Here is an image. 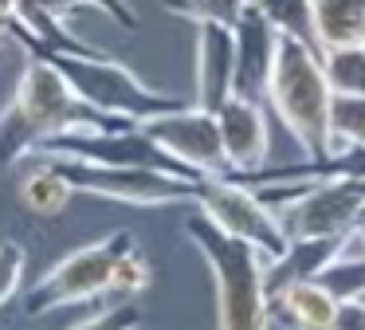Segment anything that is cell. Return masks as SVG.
Segmentation results:
<instances>
[{
	"label": "cell",
	"instance_id": "cell-1",
	"mask_svg": "<svg viewBox=\"0 0 365 330\" xmlns=\"http://www.w3.org/2000/svg\"><path fill=\"white\" fill-rule=\"evenodd\" d=\"M267 102L275 118L287 126L294 141H299L307 161H322L334 154V91L326 83L322 71V51L314 44L279 36V55L275 71L267 83Z\"/></svg>",
	"mask_w": 365,
	"mask_h": 330
},
{
	"label": "cell",
	"instance_id": "cell-2",
	"mask_svg": "<svg viewBox=\"0 0 365 330\" xmlns=\"http://www.w3.org/2000/svg\"><path fill=\"white\" fill-rule=\"evenodd\" d=\"M185 236L200 248L216 283V330H271V306L263 291L267 259L244 240H232L205 216L185 220Z\"/></svg>",
	"mask_w": 365,
	"mask_h": 330
},
{
	"label": "cell",
	"instance_id": "cell-3",
	"mask_svg": "<svg viewBox=\"0 0 365 330\" xmlns=\"http://www.w3.org/2000/svg\"><path fill=\"white\" fill-rule=\"evenodd\" d=\"M28 55H43L48 63H56L91 110H98V114L114 118L122 126H138L145 118L185 106L177 94H165L158 86L142 83L122 59H110L98 47H91V51H48V47H40V51H28Z\"/></svg>",
	"mask_w": 365,
	"mask_h": 330
},
{
	"label": "cell",
	"instance_id": "cell-4",
	"mask_svg": "<svg viewBox=\"0 0 365 330\" xmlns=\"http://www.w3.org/2000/svg\"><path fill=\"white\" fill-rule=\"evenodd\" d=\"M138 251L134 232L118 228L106 232L98 240L83 244V248L67 251L51 271L40 275L32 291L24 295V314H48L59 306H75V303H91V299L114 295L118 299V275L122 264Z\"/></svg>",
	"mask_w": 365,
	"mask_h": 330
},
{
	"label": "cell",
	"instance_id": "cell-5",
	"mask_svg": "<svg viewBox=\"0 0 365 330\" xmlns=\"http://www.w3.org/2000/svg\"><path fill=\"white\" fill-rule=\"evenodd\" d=\"M287 240H346L365 224V189L357 181H291L259 185Z\"/></svg>",
	"mask_w": 365,
	"mask_h": 330
},
{
	"label": "cell",
	"instance_id": "cell-6",
	"mask_svg": "<svg viewBox=\"0 0 365 330\" xmlns=\"http://www.w3.org/2000/svg\"><path fill=\"white\" fill-rule=\"evenodd\" d=\"M9 106L16 110L28 122V130L40 138V146L48 138H59V134H75V130H110V126H122L114 118L91 110L87 102L75 94V86L63 79V71L56 63H48L43 55H28L24 71L16 79V91H12ZM36 146V149H40Z\"/></svg>",
	"mask_w": 365,
	"mask_h": 330
},
{
	"label": "cell",
	"instance_id": "cell-7",
	"mask_svg": "<svg viewBox=\"0 0 365 330\" xmlns=\"http://www.w3.org/2000/svg\"><path fill=\"white\" fill-rule=\"evenodd\" d=\"M63 169L75 193H91L103 201L134 204V209H165V204H192L205 177H181L165 169H134V165H83L51 161Z\"/></svg>",
	"mask_w": 365,
	"mask_h": 330
},
{
	"label": "cell",
	"instance_id": "cell-8",
	"mask_svg": "<svg viewBox=\"0 0 365 330\" xmlns=\"http://www.w3.org/2000/svg\"><path fill=\"white\" fill-rule=\"evenodd\" d=\"M192 204H197V212L212 228H220L232 240L252 244L263 259H275L291 244L283 224H279V216H275V209L252 185H240L232 177H205Z\"/></svg>",
	"mask_w": 365,
	"mask_h": 330
},
{
	"label": "cell",
	"instance_id": "cell-9",
	"mask_svg": "<svg viewBox=\"0 0 365 330\" xmlns=\"http://www.w3.org/2000/svg\"><path fill=\"white\" fill-rule=\"evenodd\" d=\"M32 161H83V165H134V169H165L192 177L181 161L165 154L142 126H110V130H75L48 138Z\"/></svg>",
	"mask_w": 365,
	"mask_h": 330
},
{
	"label": "cell",
	"instance_id": "cell-10",
	"mask_svg": "<svg viewBox=\"0 0 365 330\" xmlns=\"http://www.w3.org/2000/svg\"><path fill=\"white\" fill-rule=\"evenodd\" d=\"M173 161H181L192 177H232V165L224 157L220 126L212 110H200L192 102L169 110V114L138 122Z\"/></svg>",
	"mask_w": 365,
	"mask_h": 330
},
{
	"label": "cell",
	"instance_id": "cell-11",
	"mask_svg": "<svg viewBox=\"0 0 365 330\" xmlns=\"http://www.w3.org/2000/svg\"><path fill=\"white\" fill-rule=\"evenodd\" d=\"M216 126H220V141H224V157H228V165H232V177L259 173L263 165H267L271 126H267V110H263L259 99L232 94V99L216 110Z\"/></svg>",
	"mask_w": 365,
	"mask_h": 330
},
{
	"label": "cell",
	"instance_id": "cell-12",
	"mask_svg": "<svg viewBox=\"0 0 365 330\" xmlns=\"http://www.w3.org/2000/svg\"><path fill=\"white\" fill-rule=\"evenodd\" d=\"M192 79H197L192 106L200 110L216 114L236 94V31L228 24H197Z\"/></svg>",
	"mask_w": 365,
	"mask_h": 330
},
{
	"label": "cell",
	"instance_id": "cell-13",
	"mask_svg": "<svg viewBox=\"0 0 365 330\" xmlns=\"http://www.w3.org/2000/svg\"><path fill=\"white\" fill-rule=\"evenodd\" d=\"M232 31H236V94L267 102V83L279 55V31L252 4L240 12Z\"/></svg>",
	"mask_w": 365,
	"mask_h": 330
},
{
	"label": "cell",
	"instance_id": "cell-14",
	"mask_svg": "<svg viewBox=\"0 0 365 330\" xmlns=\"http://www.w3.org/2000/svg\"><path fill=\"white\" fill-rule=\"evenodd\" d=\"M354 236H346V240H291L287 251H279L275 259L263 264V291H267V303L279 295V291L294 287V283H314L318 275L346 251V244L354 240Z\"/></svg>",
	"mask_w": 365,
	"mask_h": 330
},
{
	"label": "cell",
	"instance_id": "cell-15",
	"mask_svg": "<svg viewBox=\"0 0 365 330\" xmlns=\"http://www.w3.org/2000/svg\"><path fill=\"white\" fill-rule=\"evenodd\" d=\"M271 319L287 330H334L341 314V303L322 287V283H294L271 299Z\"/></svg>",
	"mask_w": 365,
	"mask_h": 330
},
{
	"label": "cell",
	"instance_id": "cell-16",
	"mask_svg": "<svg viewBox=\"0 0 365 330\" xmlns=\"http://www.w3.org/2000/svg\"><path fill=\"white\" fill-rule=\"evenodd\" d=\"M310 20L318 51L365 44V0H310Z\"/></svg>",
	"mask_w": 365,
	"mask_h": 330
},
{
	"label": "cell",
	"instance_id": "cell-17",
	"mask_svg": "<svg viewBox=\"0 0 365 330\" xmlns=\"http://www.w3.org/2000/svg\"><path fill=\"white\" fill-rule=\"evenodd\" d=\"M16 196L32 216H59L67 209V201L75 196V185L63 177V169L51 161H36L32 169L20 177Z\"/></svg>",
	"mask_w": 365,
	"mask_h": 330
},
{
	"label": "cell",
	"instance_id": "cell-18",
	"mask_svg": "<svg viewBox=\"0 0 365 330\" xmlns=\"http://www.w3.org/2000/svg\"><path fill=\"white\" fill-rule=\"evenodd\" d=\"M318 283H322L338 303H361L365 299V251H361V244H357V236L346 244V251L318 275Z\"/></svg>",
	"mask_w": 365,
	"mask_h": 330
},
{
	"label": "cell",
	"instance_id": "cell-19",
	"mask_svg": "<svg viewBox=\"0 0 365 330\" xmlns=\"http://www.w3.org/2000/svg\"><path fill=\"white\" fill-rule=\"evenodd\" d=\"M322 71L334 99H365V44L322 51Z\"/></svg>",
	"mask_w": 365,
	"mask_h": 330
},
{
	"label": "cell",
	"instance_id": "cell-20",
	"mask_svg": "<svg viewBox=\"0 0 365 330\" xmlns=\"http://www.w3.org/2000/svg\"><path fill=\"white\" fill-rule=\"evenodd\" d=\"M252 8L279 31V36L314 44V20H310V0H252Z\"/></svg>",
	"mask_w": 365,
	"mask_h": 330
},
{
	"label": "cell",
	"instance_id": "cell-21",
	"mask_svg": "<svg viewBox=\"0 0 365 330\" xmlns=\"http://www.w3.org/2000/svg\"><path fill=\"white\" fill-rule=\"evenodd\" d=\"M161 8L192 24H236L247 0H161Z\"/></svg>",
	"mask_w": 365,
	"mask_h": 330
},
{
	"label": "cell",
	"instance_id": "cell-22",
	"mask_svg": "<svg viewBox=\"0 0 365 330\" xmlns=\"http://www.w3.org/2000/svg\"><path fill=\"white\" fill-rule=\"evenodd\" d=\"M334 149L365 146V99H334Z\"/></svg>",
	"mask_w": 365,
	"mask_h": 330
},
{
	"label": "cell",
	"instance_id": "cell-23",
	"mask_svg": "<svg viewBox=\"0 0 365 330\" xmlns=\"http://www.w3.org/2000/svg\"><path fill=\"white\" fill-rule=\"evenodd\" d=\"M145 314L138 311V303H114L106 311H95L91 319L75 322L71 330H142Z\"/></svg>",
	"mask_w": 365,
	"mask_h": 330
},
{
	"label": "cell",
	"instance_id": "cell-24",
	"mask_svg": "<svg viewBox=\"0 0 365 330\" xmlns=\"http://www.w3.org/2000/svg\"><path fill=\"white\" fill-rule=\"evenodd\" d=\"M24 267H28L24 244L0 240V306L20 291V283H24Z\"/></svg>",
	"mask_w": 365,
	"mask_h": 330
},
{
	"label": "cell",
	"instance_id": "cell-25",
	"mask_svg": "<svg viewBox=\"0 0 365 330\" xmlns=\"http://www.w3.org/2000/svg\"><path fill=\"white\" fill-rule=\"evenodd\" d=\"M83 4H91V8H98V12H106L118 28H126V31H134L138 28V8L130 4V0H83Z\"/></svg>",
	"mask_w": 365,
	"mask_h": 330
},
{
	"label": "cell",
	"instance_id": "cell-26",
	"mask_svg": "<svg viewBox=\"0 0 365 330\" xmlns=\"http://www.w3.org/2000/svg\"><path fill=\"white\" fill-rule=\"evenodd\" d=\"M334 330H365V306L361 303H341V314Z\"/></svg>",
	"mask_w": 365,
	"mask_h": 330
},
{
	"label": "cell",
	"instance_id": "cell-27",
	"mask_svg": "<svg viewBox=\"0 0 365 330\" xmlns=\"http://www.w3.org/2000/svg\"><path fill=\"white\" fill-rule=\"evenodd\" d=\"M357 244H361V251H365V224L357 228Z\"/></svg>",
	"mask_w": 365,
	"mask_h": 330
},
{
	"label": "cell",
	"instance_id": "cell-28",
	"mask_svg": "<svg viewBox=\"0 0 365 330\" xmlns=\"http://www.w3.org/2000/svg\"><path fill=\"white\" fill-rule=\"evenodd\" d=\"M357 185H361V189H365V181H357Z\"/></svg>",
	"mask_w": 365,
	"mask_h": 330
},
{
	"label": "cell",
	"instance_id": "cell-29",
	"mask_svg": "<svg viewBox=\"0 0 365 330\" xmlns=\"http://www.w3.org/2000/svg\"><path fill=\"white\" fill-rule=\"evenodd\" d=\"M361 306H365V299H361Z\"/></svg>",
	"mask_w": 365,
	"mask_h": 330
},
{
	"label": "cell",
	"instance_id": "cell-30",
	"mask_svg": "<svg viewBox=\"0 0 365 330\" xmlns=\"http://www.w3.org/2000/svg\"><path fill=\"white\" fill-rule=\"evenodd\" d=\"M247 4H252V0H247Z\"/></svg>",
	"mask_w": 365,
	"mask_h": 330
}]
</instances>
